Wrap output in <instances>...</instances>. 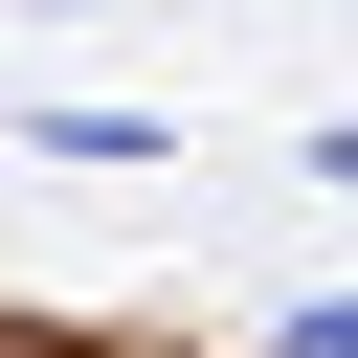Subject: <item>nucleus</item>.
<instances>
[{
  "mask_svg": "<svg viewBox=\"0 0 358 358\" xmlns=\"http://www.w3.org/2000/svg\"><path fill=\"white\" fill-rule=\"evenodd\" d=\"M313 179H358V112H336V134H313Z\"/></svg>",
  "mask_w": 358,
  "mask_h": 358,
  "instance_id": "nucleus-2",
  "label": "nucleus"
},
{
  "mask_svg": "<svg viewBox=\"0 0 358 358\" xmlns=\"http://www.w3.org/2000/svg\"><path fill=\"white\" fill-rule=\"evenodd\" d=\"M268 358H358V291H313V313H291V336H268Z\"/></svg>",
  "mask_w": 358,
  "mask_h": 358,
  "instance_id": "nucleus-1",
  "label": "nucleus"
}]
</instances>
